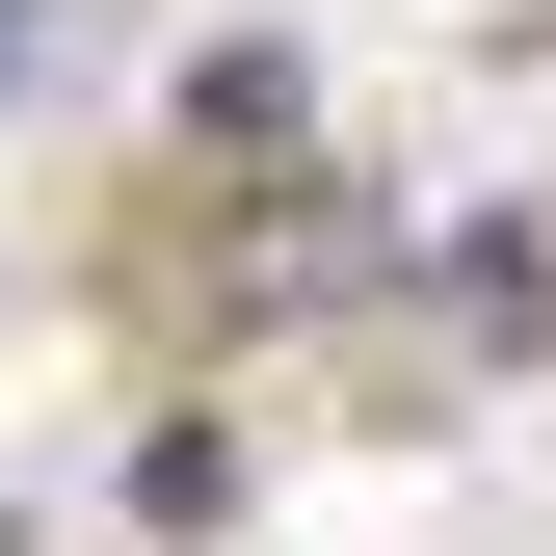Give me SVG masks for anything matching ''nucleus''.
<instances>
[{"instance_id": "nucleus-1", "label": "nucleus", "mask_w": 556, "mask_h": 556, "mask_svg": "<svg viewBox=\"0 0 556 556\" xmlns=\"http://www.w3.org/2000/svg\"><path fill=\"white\" fill-rule=\"evenodd\" d=\"M27 53H53V27H0V80H27Z\"/></svg>"}]
</instances>
